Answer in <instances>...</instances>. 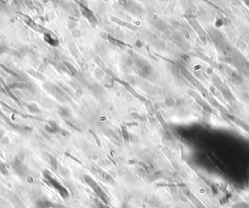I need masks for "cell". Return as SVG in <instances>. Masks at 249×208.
I'll return each instance as SVG.
<instances>
[{"label":"cell","mask_w":249,"mask_h":208,"mask_svg":"<svg viewBox=\"0 0 249 208\" xmlns=\"http://www.w3.org/2000/svg\"><path fill=\"white\" fill-rule=\"evenodd\" d=\"M0 67H1L2 69H4L5 72H7L8 74H12L13 76H14V77H18V74L15 73V72H13V70H10V69H9L7 67H6L5 66H4L3 64H0Z\"/></svg>","instance_id":"5b68a950"},{"label":"cell","mask_w":249,"mask_h":208,"mask_svg":"<svg viewBox=\"0 0 249 208\" xmlns=\"http://www.w3.org/2000/svg\"><path fill=\"white\" fill-rule=\"evenodd\" d=\"M22 104H23V105H24V106H26V108H27L28 110L31 113H36V112H38V111H39V110H38V109H37V108L34 107V106H32V105L28 104V103H25V102L22 103Z\"/></svg>","instance_id":"277c9868"},{"label":"cell","mask_w":249,"mask_h":208,"mask_svg":"<svg viewBox=\"0 0 249 208\" xmlns=\"http://www.w3.org/2000/svg\"><path fill=\"white\" fill-rule=\"evenodd\" d=\"M44 177L45 178V179L47 180V181L49 182V183L50 185H52L54 188L58 190V191L60 192V193L62 195V197H64V194L67 196V191L64 189V187L62 186L59 183H58L57 181H55L53 178L51 177V176L50 175V173L48 172H44Z\"/></svg>","instance_id":"6da1fadb"},{"label":"cell","mask_w":249,"mask_h":208,"mask_svg":"<svg viewBox=\"0 0 249 208\" xmlns=\"http://www.w3.org/2000/svg\"><path fill=\"white\" fill-rule=\"evenodd\" d=\"M13 168L20 176H24L27 173V168L22 162V159L17 157L13 162Z\"/></svg>","instance_id":"7a4b0ae2"},{"label":"cell","mask_w":249,"mask_h":208,"mask_svg":"<svg viewBox=\"0 0 249 208\" xmlns=\"http://www.w3.org/2000/svg\"><path fill=\"white\" fill-rule=\"evenodd\" d=\"M50 161H51V165L52 166V168L56 169V168H57V161H56V159L52 157V156H51Z\"/></svg>","instance_id":"8992f818"},{"label":"cell","mask_w":249,"mask_h":208,"mask_svg":"<svg viewBox=\"0 0 249 208\" xmlns=\"http://www.w3.org/2000/svg\"><path fill=\"white\" fill-rule=\"evenodd\" d=\"M89 131H90V132H91V133H92V134H93V136H94L95 139H96V141H97V143H98V146H101V143H100V141H99V139H98V137H97V135H96V134H95V133H94V132H93V131H92V130H89Z\"/></svg>","instance_id":"52a82bcc"},{"label":"cell","mask_w":249,"mask_h":208,"mask_svg":"<svg viewBox=\"0 0 249 208\" xmlns=\"http://www.w3.org/2000/svg\"><path fill=\"white\" fill-rule=\"evenodd\" d=\"M0 172L2 175H4V176H7L9 173L8 169H7V167L6 164L2 162L1 160H0Z\"/></svg>","instance_id":"3957f363"}]
</instances>
